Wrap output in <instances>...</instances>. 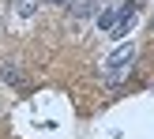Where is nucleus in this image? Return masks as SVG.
Instances as JSON below:
<instances>
[{"label": "nucleus", "instance_id": "20e7f679", "mask_svg": "<svg viewBox=\"0 0 154 139\" xmlns=\"http://www.w3.org/2000/svg\"><path fill=\"white\" fill-rule=\"evenodd\" d=\"M4 79L11 83V87H23V75H19V68H4Z\"/></svg>", "mask_w": 154, "mask_h": 139}, {"label": "nucleus", "instance_id": "423d86ee", "mask_svg": "<svg viewBox=\"0 0 154 139\" xmlns=\"http://www.w3.org/2000/svg\"><path fill=\"white\" fill-rule=\"evenodd\" d=\"M49 4H68V0H49Z\"/></svg>", "mask_w": 154, "mask_h": 139}, {"label": "nucleus", "instance_id": "7ed1b4c3", "mask_svg": "<svg viewBox=\"0 0 154 139\" xmlns=\"http://www.w3.org/2000/svg\"><path fill=\"white\" fill-rule=\"evenodd\" d=\"M68 4H72V15H75V19H87V15H94L98 0H68Z\"/></svg>", "mask_w": 154, "mask_h": 139}, {"label": "nucleus", "instance_id": "39448f33", "mask_svg": "<svg viewBox=\"0 0 154 139\" xmlns=\"http://www.w3.org/2000/svg\"><path fill=\"white\" fill-rule=\"evenodd\" d=\"M34 4H38V0H23V4H19V11H23V15H30V11H34Z\"/></svg>", "mask_w": 154, "mask_h": 139}, {"label": "nucleus", "instance_id": "f257e3e1", "mask_svg": "<svg viewBox=\"0 0 154 139\" xmlns=\"http://www.w3.org/2000/svg\"><path fill=\"white\" fill-rule=\"evenodd\" d=\"M132 64H135V42H120L117 49L105 57V64H102L105 83H120L128 72H132Z\"/></svg>", "mask_w": 154, "mask_h": 139}, {"label": "nucleus", "instance_id": "f03ea898", "mask_svg": "<svg viewBox=\"0 0 154 139\" xmlns=\"http://www.w3.org/2000/svg\"><path fill=\"white\" fill-rule=\"evenodd\" d=\"M132 8H135V4H120V8H109V11H102V15H98V26H102V30H117V23L124 19Z\"/></svg>", "mask_w": 154, "mask_h": 139}]
</instances>
